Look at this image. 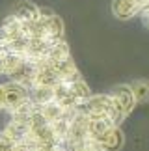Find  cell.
I'll use <instances>...</instances> for the list:
<instances>
[{
    "instance_id": "obj_6",
    "label": "cell",
    "mask_w": 149,
    "mask_h": 151,
    "mask_svg": "<svg viewBox=\"0 0 149 151\" xmlns=\"http://www.w3.org/2000/svg\"><path fill=\"white\" fill-rule=\"evenodd\" d=\"M108 93H110L116 108L119 110V114L127 119V116L133 112L134 106L138 104L134 99V93H133V90H130V86L129 84H117V86H114Z\"/></svg>"
},
{
    "instance_id": "obj_13",
    "label": "cell",
    "mask_w": 149,
    "mask_h": 151,
    "mask_svg": "<svg viewBox=\"0 0 149 151\" xmlns=\"http://www.w3.org/2000/svg\"><path fill=\"white\" fill-rule=\"evenodd\" d=\"M140 19H142V22H144V26L149 28V4L144 8V11L140 13Z\"/></svg>"
},
{
    "instance_id": "obj_7",
    "label": "cell",
    "mask_w": 149,
    "mask_h": 151,
    "mask_svg": "<svg viewBox=\"0 0 149 151\" xmlns=\"http://www.w3.org/2000/svg\"><path fill=\"white\" fill-rule=\"evenodd\" d=\"M149 0H112V15L119 21H130L134 17H140Z\"/></svg>"
},
{
    "instance_id": "obj_11",
    "label": "cell",
    "mask_w": 149,
    "mask_h": 151,
    "mask_svg": "<svg viewBox=\"0 0 149 151\" xmlns=\"http://www.w3.org/2000/svg\"><path fill=\"white\" fill-rule=\"evenodd\" d=\"M17 146V140L9 134L8 131H0V151H13Z\"/></svg>"
},
{
    "instance_id": "obj_9",
    "label": "cell",
    "mask_w": 149,
    "mask_h": 151,
    "mask_svg": "<svg viewBox=\"0 0 149 151\" xmlns=\"http://www.w3.org/2000/svg\"><path fill=\"white\" fill-rule=\"evenodd\" d=\"M28 95H30L34 104L41 106V104L54 101V88H49V86H30L28 88Z\"/></svg>"
},
{
    "instance_id": "obj_8",
    "label": "cell",
    "mask_w": 149,
    "mask_h": 151,
    "mask_svg": "<svg viewBox=\"0 0 149 151\" xmlns=\"http://www.w3.org/2000/svg\"><path fill=\"white\" fill-rule=\"evenodd\" d=\"M15 19H19L22 22H34L39 19V6H36L30 0H21L19 4L13 8V13Z\"/></svg>"
},
{
    "instance_id": "obj_10",
    "label": "cell",
    "mask_w": 149,
    "mask_h": 151,
    "mask_svg": "<svg viewBox=\"0 0 149 151\" xmlns=\"http://www.w3.org/2000/svg\"><path fill=\"white\" fill-rule=\"evenodd\" d=\"M129 86H130V90H133L134 99H136V103H138V104L149 103V80L138 78V80H133Z\"/></svg>"
},
{
    "instance_id": "obj_5",
    "label": "cell",
    "mask_w": 149,
    "mask_h": 151,
    "mask_svg": "<svg viewBox=\"0 0 149 151\" xmlns=\"http://www.w3.org/2000/svg\"><path fill=\"white\" fill-rule=\"evenodd\" d=\"M49 63V67L52 69L54 77L58 78V82H73V80H80L82 75H80L77 63L71 56L62 58V60H45Z\"/></svg>"
},
{
    "instance_id": "obj_1",
    "label": "cell",
    "mask_w": 149,
    "mask_h": 151,
    "mask_svg": "<svg viewBox=\"0 0 149 151\" xmlns=\"http://www.w3.org/2000/svg\"><path fill=\"white\" fill-rule=\"evenodd\" d=\"M88 136L102 151H119L125 144L121 127L108 119H88Z\"/></svg>"
},
{
    "instance_id": "obj_3",
    "label": "cell",
    "mask_w": 149,
    "mask_h": 151,
    "mask_svg": "<svg viewBox=\"0 0 149 151\" xmlns=\"http://www.w3.org/2000/svg\"><path fill=\"white\" fill-rule=\"evenodd\" d=\"M90 95L91 90L84 82V78L73 80V82H62L54 88V103L60 104L62 108H77Z\"/></svg>"
},
{
    "instance_id": "obj_14",
    "label": "cell",
    "mask_w": 149,
    "mask_h": 151,
    "mask_svg": "<svg viewBox=\"0 0 149 151\" xmlns=\"http://www.w3.org/2000/svg\"><path fill=\"white\" fill-rule=\"evenodd\" d=\"M4 56H6V52L0 54V75H4Z\"/></svg>"
},
{
    "instance_id": "obj_15",
    "label": "cell",
    "mask_w": 149,
    "mask_h": 151,
    "mask_svg": "<svg viewBox=\"0 0 149 151\" xmlns=\"http://www.w3.org/2000/svg\"><path fill=\"white\" fill-rule=\"evenodd\" d=\"M0 110H2V106H0Z\"/></svg>"
},
{
    "instance_id": "obj_12",
    "label": "cell",
    "mask_w": 149,
    "mask_h": 151,
    "mask_svg": "<svg viewBox=\"0 0 149 151\" xmlns=\"http://www.w3.org/2000/svg\"><path fill=\"white\" fill-rule=\"evenodd\" d=\"M73 151H102L101 147H97L93 142H88V144H84V146H80L77 149H73Z\"/></svg>"
},
{
    "instance_id": "obj_4",
    "label": "cell",
    "mask_w": 149,
    "mask_h": 151,
    "mask_svg": "<svg viewBox=\"0 0 149 151\" xmlns=\"http://www.w3.org/2000/svg\"><path fill=\"white\" fill-rule=\"evenodd\" d=\"M28 99H30V95H28L26 86H22L19 82H13V80L0 84V106H2V110H6V112H9V114L15 112V110L21 108Z\"/></svg>"
},
{
    "instance_id": "obj_2",
    "label": "cell",
    "mask_w": 149,
    "mask_h": 151,
    "mask_svg": "<svg viewBox=\"0 0 149 151\" xmlns=\"http://www.w3.org/2000/svg\"><path fill=\"white\" fill-rule=\"evenodd\" d=\"M74 110L88 119H108L116 125H121L125 121V118L119 114V110L114 104L110 93H91Z\"/></svg>"
}]
</instances>
